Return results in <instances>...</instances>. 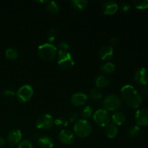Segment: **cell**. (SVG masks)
Wrapping results in <instances>:
<instances>
[{
    "label": "cell",
    "instance_id": "18",
    "mask_svg": "<svg viewBox=\"0 0 148 148\" xmlns=\"http://www.w3.org/2000/svg\"><path fill=\"white\" fill-rule=\"evenodd\" d=\"M95 85L99 89H103L109 85V80L104 76H98L95 79Z\"/></svg>",
    "mask_w": 148,
    "mask_h": 148
},
{
    "label": "cell",
    "instance_id": "11",
    "mask_svg": "<svg viewBox=\"0 0 148 148\" xmlns=\"http://www.w3.org/2000/svg\"><path fill=\"white\" fill-rule=\"evenodd\" d=\"M134 79L140 85H147L148 84V69L144 67L137 69L134 75Z\"/></svg>",
    "mask_w": 148,
    "mask_h": 148
},
{
    "label": "cell",
    "instance_id": "19",
    "mask_svg": "<svg viewBox=\"0 0 148 148\" xmlns=\"http://www.w3.org/2000/svg\"><path fill=\"white\" fill-rule=\"evenodd\" d=\"M105 134L108 138H114L118 134V128L114 124H108L106 127Z\"/></svg>",
    "mask_w": 148,
    "mask_h": 148
},
{
    "label": "cell",
    "instance_id": "31",
    "mask_svg": "<svg viewBox=\"0 0 148 148\" xmlns=\"http://www.w3.org/2000/svg\"><path fill=\"white\" fill-rule=\"evenodd\" d=\"M56 30L55 29H51L48 33V40L50 42H53L56 38Z\"/></svg>",
    "mask_w": 148,
    "mask_h": 148
},
{
    "label": "cell",
    "instance_id": "26",
    "mask_svg": "<svg viewBox=\"0 0 148 148\" xmlns=\"http://www.w3.org/2000/svg\"><path fill=\"white\" fill-rule=\"evenodd\" d=\"M140 129L139 126H132L130 127V130H128V136L130 138H134L137 136H138L139 133H140Z\"/></svg>",
    "mask_w": 148,
    "mask_h": 148
},
{
    "label": "cell",
    "instance_id": "4",
    "mask_svg": "<svg viewBox=\"0 0 148 148\" xmlns=\"http://www.w3.org/2000/svg\"><path fill=\"white\" fill-rule=\"evenodd\" d=\"M121 100L116 95H108L103 100V106L107 111H117L121 108Z\"/></svg>",
    "mask_w": 148,
    "mask_h": 148
},
{
    "label": "cell",
    "instance_id": "27",
    "mask_svg": "<svg viewBox=\"0 0 148 148\" xmlns=\"http://www.w3.org/2000/svg\"><path fill=\"white\" fill-rule=\"evenodd\" d=\"M90 96L94 101H99L102 98V92L98 89H92L90 92Z\"/></svg>",
    "mask_w": 148,
    "mask_h": 148
},
{
    "label": "cell",
    "instance_id": "28",
    "mask_svg": "<svg viewBox=\"0 0 148 148\" xmlns=\"http://www.w3.org/2000/svg\"><path fill=\"white\" fill-rule=\"evenodd\" d=\"M57 50L58 51L61 52H69V51H70V46L66 42H61L58 45Z\"/></svg>",
    "mask_w": 148,
    "mask_h": 148
},
{
    "label": "cell",
    "instance_id": "32",
    "mask_svg": "<svg viewBox=\"0 0 148 148\" xmlns=\"http://www.w3.org/2000/svg\"><path fill=\"white\" fill-rule=\"evenodd\" d=\"M68 119L70 122H75L77 119V114L75 112H71L68 114Z\"/></svg>",
    "mask_w": 148,
    "mask_h": 148
},
{
    "label": "cell",
    "instance_id": "10",
    "mask_svg": "<svg viewBox=\"0 0 148 148\" xmlns=\"http://www.w3.org/2000/svg\"><path fill=\"white\" fill-rule=\"evenodd\" d=\"M60 142L66 145H70L75 142V135L70 130H63L60 132L59 135Z\"/></svg>",
    "mask_w": 148,
    "mask_h": 148
},
{
    "label": "cell",
    "instance_id": "13",
    "mask_svg": "<svg viewBox=\"0 0 148 148\" xmlns=\"http://www.w3.org/2000/svg\"><path fill=\"white\" fill-rule=\"evenodd\" d=\"M22 139V133L19 130H12L7 135V141L10 145H14L20 143Z\"/></svg>",
    "mask_w": 148,
    "mask_h": 148
},
{
    "label": "cell",
    "instance_id": "22",
    "mask_svg": "<svg viewBox=\"0 0 148 148\" xmlns=\"http://www.w3.org/2000/svg\"><path fill=\"white\" fill-rule=\"evenodd\" d=\"M47 10L50 14H56L59 12V7L55 1H49L47 4Z\"/></svg>",
    "mask_w": 148,
    "mask_h": 148
},
{
    "label": "cell",
    "instance_id": "24",
    "mask_svg": "<svg viewBox=\"0 0 148 148\" xmlns=\"http://www.w3.org/2000/svg\"><path fill=\"white\" fill-rule=\"evenodd\" d=\"M5 56L7 59H11V60H15L18 56L17 51L14 49H7L5 51Z\"/></svg>",
    "mask_w": 148,
    "mask_h": 148
},
{
    "label": "cell",
    "instance_id": "35",
    "mask_svg": "<svg viewBox=\"0 0 148 148\" xmlns=\"http://www.w3.org/2000/svg\"><path fill=\"white\" fill-rule=\"evenodd\" d=\"M142 95H143V97L145 98H148V87L144 86L143 88H142Z\"/></svg>",
    "mask_w": 148,
    "mask_h": 148
},
{
    "label": "cell",
    "instance_id": "15",
    "mask_svg": "<svg viewBox=\"0 0 148 148\" xmlns=\"http://www.w3.org/2000/svg\"><path fill=\"white\" fill-rule=\"evenodd\" d=\"M99 56L101 60L106 61L111 59L114 56V48L111 46H105L100 50Z\"/></svg>",
    "mask_w": 148,
    "mask_h": 148
},
{
    "label": "cell",
    "instance_id": "30",
    "mask_svg": "<svg viewBox=\"0 0 148 148\" xmlns=\"http://www.w3.org/2000/svg\"><path fill=\"white\" fill-rule=\"evenodd\" d=\"M33 144L27 140H24L19 143L18 148H33Z\"/></svg>",
    "mask_w": 148,
    "mask_h": 148
},
{
    "label": "cell",
    "instance_id": "37",
    "mask_svg": "<svg viewBox=\"0 0 148 148\" xmlns=\"http://www.w3.org/2000/svg\"><path fill=\"white\" fill-rule=\"evenodd\" d=\"M5 145V140H4V138L0 137V147H2Z\"/></svg>",
    "mask_w": 148,
    "mask_h": 148
},
{
    "label": "cell",
    "instance_id": "3",
    "mask_svg": "<svg viewBox=\"0 0 148 148\" xmlns=\"http://www.w3.org/2000/svg\"><path fill=\"white\" fill-rule=\"evenodd\" d=\"M75 133L80 138H85L88 137L92 132V126L87 120L81 119L76 121L74 127Z\"/></svg>",
    "mask_w": 148,
    "mask_h": 148
},
{
    "label": "cell",
    "instance_id": "7",
    "mask_svg": "<svg viewBox=\"0 0 148 148\" xmlns=\"http://www.w3.org/2000/svg\"><path fill=\"white\" fill-rule=\"evenodd\" d=\"M53 124H54V119L50 114H43L40 116L36 121V127L43 131L51 129Z\"/></svg>",
    "mask_w": 148,
    "mask_h": 148
},
{
    "label": "cell",
    "instance_id": "33",
    "mask_svg": "<svg viewBox=\"0 0 148 148\" xmlns=\"http://www.w3.org/2000/svg\"><path fill=\"white\" fill-rule=\"evenodd\" d=\"M15 93L14 91L10 90H6L4 91V95L8 98H12L14 96Z\"/></svg>",
    "mask_w": 148,
    "mask_h": 148
},
{
    "label": "cell",
    "instance_id": "21",
    "mask_svg": "<svg viewBox=\"0 0 148 148\" xmlns=\"http://www.w3.org/2000/svg\"><path fill=\"white\" fill-rule=\"evenodd\" d=\"M115 65L111 62H107L101 66V70L105 74H111L115 71Z\"/></svg>",
    "mask_w": 148,
    "mask_h": 148
},
{
    "label": "cell",
    "instance_id": "16",
    "mask_svg": "<svg viewBox=\"0 0 148 148\" xmlns=\"http://www.w3.org/2000/svg\"><path fill=\"white\" fill-rule=\"evenodd\" d=\"M38 144L41 148H53L54 142L53 139L49 136H43L38 139Z\"/></svg>",
    "mask_w": 148,
    "mask_h": 148
},
{
    "label": "cell",
    "instance_id": "14",
    "mask_svg": "<svg viewBox=\"0 0 148 148\" xmlns=\"http://www.w3.org/2000/svg\"><path fill=\"white\" fill-rule=\"evenodd\" d=\"M103 12L105 14H114L118 11L119 6L115 1H108L105 2L102 7Z\"/></svg>",
    "mask_w": 148,
    "mask_h": 148
},
{
    "label": "cell",
    "instance_id": "34",
    "mask_svg": "<svg viewBox=\"0 0 148 148\" xmlns=\"http://www.w3.org/2000/svg\"><path fill=\"white\" fill-rule=\"evenodd\" d=\"M121 9L124 12H128L130 10V5L127 3H123L121 5Z\"/></svg>",
    "mask_w": 148,
    "mask_h": 148
},
{
    "label": "cell",
    "instance_id": "5",
    "mask_svg": "<svg viewBox=\"0 0 148 148\" xmlns=\"http://www.w3.org/2000/svg\"><path fill=\"white\" fill-rule=\"evenodd\" d=\"M58 64L61 69L69 70L75 64V62L70 52L58 51Z\"/></svg>",
    "mask_w": 148,
    "mask_h": 148
},
{
    "label": "cell",
    "instance_id": "9",
    "mask_svg": "<svg viewBox=\"0 0 148 148\" xmlns=\"http://www.w3.org/2000/svg\"><path fill=\"white\" fill-rule=\"evenodd\" d=\"M135 120L138 126H147L148 110L146 108H141L137 111L135 114Z\"/></svg>",
    "mask_w": 148,
    "mask_h": 148
},
{
    "label": "cell",
    "instance_id": "2",
    "mask_svg": "<svg viewBox=\"0 0 148 148\" xmlns=\"http://www.w3.org/2000/svg\"><path fill=\"white\" fill-rule=\"evenodd\" d=\"M58 53L57 48L51 43H44L38 46V55L45 61H51L56 57Z\"/></svg>",
    "mask_w": 148,
    "mask_h": 148
},
{
    "label": "cell",
    "instance_id": "8",
    "mask_svg": "<svg viewBox=\"0 0 148 148\" xmlns=\"http://www.w3.org/2000/svg\"><path fill=\"white\" fill-rule=\"evenodd\" d=\"M17 98L21 103H26L30 101L33 95V89L29 85H24L18 90Z\"/></svg>",
    "mask_w": 148,
    "mask_h": 148
},
{
    "label": "cell",
    "instance_id": "17",
    "mask_svg": "<svg viewBox=\"0 0 148 148\" xmlns=\"http://www.w3.org/2000/svg\"><path fill=\"white\" fill-rule=\"evenodd\" d=\"M111 120L115 125H122L126 121V116L123 113L116 112L111 116Z\"/></svg>",
    "mask_w": 148,
    "mask_h": 148
},
{
    "label": "cell",
    "instance_id": "20",
    "mask_svg": "<svg viewBox=\"0 0 148 148\" xmlns=\"http://www.w3.org/2000/svg\"><path fill=\"white\" fill-rule=\"evenodd\" d=\"M88 1L87 0H72L71 4L72 7L77 10H82L86 7Z\"/></svg>",
    "mask_w": 148,
    "mask_h": 148
},
{
    "label": "cell",
    "instance_id": "29",
    "mask_svg": "<svg viewBox=\"0 0 148 148\" xmlns=\"http://www.w3.org/2000/svg\"><path fill=\"white\" fill-rule=\"evenodd\" d=\"M54 124L58 127H65L68 124V120L66 119L64 117H59L56 120H54Z\"/></svg>",
    "mask_w": 148,
    "mask_h": 148
},
{
    "label": "cell",
    "instance_id": "12",
    "mask_svg": "<svg viewBox=\"0 0 148 148\" xmlns=\"http://www.w3.org/2000/svg\"><path fill=\"white\" fill-rule=\"evenodd\" d=\"M88 97L86 94L82 92H77L71 97V103L75 106H82L86 103Z\"/></svg>",
    "mask_w": 148,
    "mask_h": 148
},
{
    "label": "cell",
    "instance_id": "25",
    "mask_svg": "<svg viewBox=\"0 0 148 148\" xmlns=\"http://www.w3.org/2000/svg\"><path fill=\"white\" fill-rule=\"evenodd\" d=\"M136 8L145 10L148 8V0H135L133 1Z\"/></svg>",
    "mask_w": 148,
    "mask_h": 148
},
{
    "label": "cell",
    "instance_id": "6",
    "mask_svg": "<svg viewBox=\"0 0 148 148\" xmlns=\"http://www.w3.org/2000/svg\"><path fill=\"white\" fill-rule=\"evenodd\" d=\"M93 120L99 127H106L109 124L111 116L108 111L106 109H99L94 114Z\"/></svg>",
    "mask_w": 148,
    "mask_h": 148
},
{
    "label": "cell",
    "instance_id": "1",
    "mask_svg": "<svg viewBox=\"0 0 148 148\" xmlns=\"http://www.w3.org/2000/svg\"><path fill=\"white\" fill-rule=\"evenodd\" d=\"M121 95L124 102L131 108H139L143 102L141 95L132 85H124L121 89Z\"/></svg>",
    "mask_w": 148,
    "mask_h": 148
},
{
    "label": "cell",
    "instance_id": "36",
    "mask_svg": "<svg viewBox=\"0 0 148 148\" xmlns=\"http://www.w3.org/2000/svg\"><path fill=\"white\" fill-rule=\"evenodd\" d=\"M116 43H117V40H116V39L115 38H113L112 39H111V46H112V47H114V46H116Z\"/></svg>",
    "mask_w": 148,
    "mask_h": 148
},
{
    "label": "cell",
    "instance_id": "23",
    "mask_svg": "<svg viewBox=\"0 0 148 148\" xmlns=\"http://www.w3.org/2000/svg\"><path fill=\"white\" fill-rule=\"evenodd\" d=\"M92 114V108L90 106H85L82 109L80 112L81 117L84 120H86L90 118Z\"/></svg>",
    "mask_w": 148,
    "mask_h": 148
}]
</instances>
